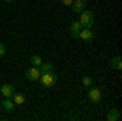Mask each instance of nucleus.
I'll use <instances>...</instances> for the list:
<instances>
[{
  "instance_id": "1",
  "label": "nucleus",
  "mask_w": 122,
  "mask_h": 121,
  "mask_svg": "<svg viewBox=\"0 0 122 121\" xmlns=\"http://www.w3.org/2000/svg\"><path fill=\"white\" fill-rule=\"evenodd\" d=\"M39 80H41V85H42L44 88H52V87H56V84L59 82V75H57L54 70H51V72H46V74H41Z\"/></svg>"
},
{
  "instance_id": "2",
  "label": "nucleus",
  "mask_w": 122,
  "mask_h": 121,
  "mask_svg": "<svg viewBox=\"0 0 122 121\" xmlns=\"http://www.w3.org/2000/svg\"><path fill=\"white\" fill-rule=\"evenodd\" d=\"M78 21L81 23L83 28H93L94 15L90 12V10H83V12H80V18H78Z\"/></svg>"
},
{
  "instance_id": "3",
  "label": "nucleus",
  "mask_w": 122,
  "mask_h": 121,
  "mask_svg": "<svg viewBox=\"0 0 122 121\" xmlns=\"http://www.w3.org/2000/svg\"><path fill=\"white\" fill-rule=\"evenodd\" d=\"M88 98H90L93 103H99L101 98H103V93H101V90H99L98 87H93V88L88 90Z\"/></svg>"
},
{
  "instance_id": "4",
  "label": "nucleus",
  "mask_w": 122,
  "mask_h": 121,
  "mask_svg": "<svg viewBox=\"0 0 122 121\" xmlns=\"http://www.w3.org/2000/svg\"><path fill=\"white\" fill-rule=\"evenodd\" d=\"M81 28H83V26H81V23H80L78 20H73V21L70 23V36L73 38V39H78Z\"/></svg>"
},
{
  "instance_id": "5",
  "label": "nucleus",
  "mask_w": 122,
  "mask_h": 121,
  "mask_svg": "<svg viewBox=\"0 0 122 121\" xmlns=\"http://www.w3.org/2000/svg\"><path fill=\"white\" fill-rule=\"evenodd\" d=\"M39 77H41V70L36 65H33L31 69L26 70V79H28L29 82H36V80H39Z\"/></svg>"
},
{
  "instance_id": "6",
  "label": "nucleus",
  "mask_w": 122,
  "mask_h": 121,
  "mask_svg": "<svg viewBox=\"0 0 122 121\" xmlns=\"http://www.w3.org/2000/svg\"><path fill=\"white\" fill-rule=\"evenodd\" d=\"M78 38L83 39V41H86V43H90V41H93V38H94V31L91 28H81Z\"/></svg>"
},
{
  "instance_id": "7",
  "label": "nucleus",
  "mask_w": 122,
  "mask_h": 121,
  "mask_svg": "<svg viewBox=\"0 0 122 121\" xmlns=\"http://www.w3.org/2000/svg\"><path fill=\"white\" fill-rule=\"evenodd\" d=\"M0 93H2L3 98H10V97L15 93V87H13V84H3L2 88H0Z\"/></svg>"
},
{
  "instance_id": "8",
  "label": "nucleus",
  "mask_w": 122,
  "mask_h": 121,
  "mask_svg": "<svg viewBox=\"0 0 122 121\" xmlns=\"http://www.w3.org/2000/svg\"><path fill=\"white\" fill-rule=\"evenodd\" d=\"M86 3H88V0H73V3L70 7L73 10V13H80L86 8Z\"/></svg>"
},
{
  "instance_id": "9",
  "label": "nucleus",
  "mask_w": 122,
  "mask_h": 121,
  "mask_svg": "<svg viewBox=\"0 0 122 121\" xmlns=\"http://www.w3.org/2000/svg\"><path fill=\"white\" fill-rule=\"evenodd\" d=\"M106 120H107V121H119V120H121V111H119L117 108L109 110L107 116H106Z\"/></svg>"
},
{
  "instance_id": "10",
  "label": "nucleus",
  "mask_w": 122,
  "mask_h": 121,
  "mask_svg": "<svg viewBox=\"0 0 122 121\" xmlns=\"http://www.w3.org/2000/svg\"><path fill=\"white\" fill-rule=\"evenodd\" d=\"M2 108L5 110V111H13L15 110V103L11 98H3L2 100Z\"/></svg>"
},
{
  "instance_id": "11",
  "label": "nucleus",
  "mask_w": 122,
  "mask_h": 121,
  "mask_svg": "<svg viewBox=\"0 0 122 121\" xmlns=\"http://www.w3.org/2000/svg\"><path fill=\"white\" fill-rule=\"evenodd\" d=\"M111 67H112V70H121L122 69V59L121 56H114L112 59H111Z\"/></svg>"
},
{
  "instance_id": "12",
  "label": "nucleus",
  "mask_w": 122,
  "mask_h": 121,
  "mask_svg": "<svg viewBox=\"0 0 122 121\" xmlns=\"http://www.w3.org/2000/svg\"><path fill=\"white\" fill-rule=\"evenodd\" d=\"M10 98L13 100V103H15V105H23V103H25V100H26V97H25L23 93H13Z\"/></svg>"
},
{
  "instance_id": "13",
  "label": "nucleus",
  "mask_w": 122,
  "mask_h": 121,
  "mask_svg": "<svg viewBox=\"0 0 122 121\" xmlns=\"http://www.w3.org/2000/svg\"><path fill=\"white\" fill-rule=\"evenodd\" d=\"M39 70H41V74L51 72V70H54V64L52 62H42V64L39 65Z\"/></svg>"
},
{
  "instance_id": "14",
  "label": "nucleus",
  "mask_w": 122,
  "mask_h": 121,
  "mask_svg": "<svg viewBox=\"0 0 122 121\" xmlns=\"http://www.w3.org/2000/svg\"><path fill=\"white\" fill-rule=\"evenodd\" d=\"M29 62H31V65H36V67H39V65L42 64V59H41V56L34 54V56L29 57Z\"/></svg>"
},
{
  "instance_id": "15",
  "label": "nucleus",
  "mask_w": 122,
  "mask_h": 121,
  "mask_svg": "<svg viewBox=\"0 0 122 121\" xmlns=\"http://www.w3.org/2000/svg\"><path fill=\"white\" fill-rule=\"evenodd\" d=\"M81 82H83L85 87H91V85H93V79H91V77H86V75H85Z\"/></svg>"
},
{
  "instance_id": "16",
  "label": "nucleus",
  "mask_w": 122,
  "mask_h": 121,
  "mask_svg": "<svg viewBox=\"0 0 122 121\" xmlns=\"http://www.w3.org/2000/svg\"><path fill=\"white\" fill-rule=\"evenodd\" d=\"M5 54H7V47L3 43H0V57H5Z\"/></svg>"
},
{
  "instance_id": "17",
  "label": "nucleus",
  "mask_w": 122,
  "mask_h": 121,
  "mask_svg": "<svg viewBox=\"0 0 122 121\" xmlns=\"http://www.w3.org/2000/svg\"><path fill=\"white\" fill-rule=\"evenodd\" d=\"M62 2V5H65V7H70L72 3H73V0H60Z\"/></svg>"
},
{
  "instance_id": "18",
  "label": "nucleus",
  "mask_w": 122,
  "mask_h": 121,
  "mask_svg": "<svg viewBox=\"0 0 122 121\" xmlns=\"http://www.w3.org/2000/svg\"><path fill=\"white\" fill-rule=\"evenodd\" d=\"M3 2H13V0H3Z\"/></svg>"
}]
</instances>
